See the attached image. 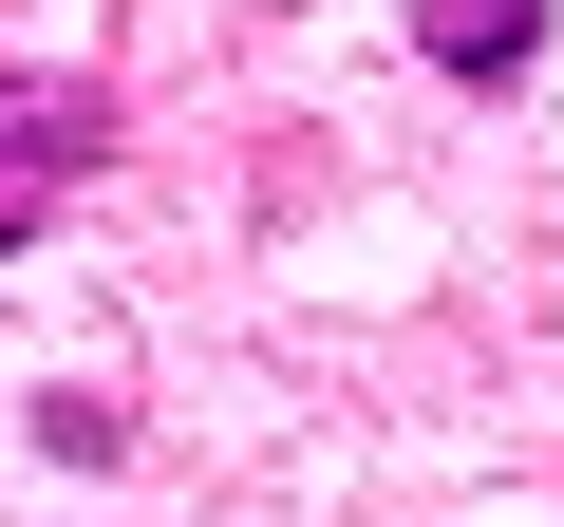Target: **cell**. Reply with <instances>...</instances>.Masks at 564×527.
Returning <instances> with one entry per match:
<instances>
[{"label":"cell","instance_id":"cell-1","mask_svg":"<svg viewBox=\"0 0 564 527\" xmlns=\"http://www.w3.org/2000/svg\"><path fill=\"white\" fill-rule=\"evenodd\" d=\"M113 170V95L95 76H0V264L57 226V189Z\"/></svg>","mask_w":564,"mask_h":527},{"label":"cell","instance_id":"cell-3","mask_svg":"<svg viewBox=\"0 0 564 527\" xmlns=\"http://www.w3.org/2000/svg\"><path fill=\"white\" fill-rule=\"evenodd\" d=\"M39 452H57V471H113L132 415H113V396H39Z\"/></svg>","mask_w":564,"mask_h":527},{"label":"cell","instance_id":"cell-2","mask_svg":"<svg viewBox=\"0 0 564 527\" xmlns=\"http://www.w3.org/2000/svg\"><path fill=\"white\" fill-rule=\"evenodd\" d=\"M414 57L452 95H508V76H545V0H414Z\"/></svg>","mask_w":564,"mask_h":527}]
</instances>
